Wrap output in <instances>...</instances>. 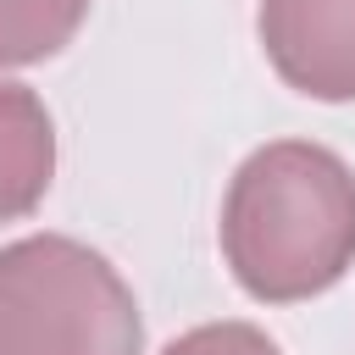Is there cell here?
Here are the masks:
<instances>
[{
    "label": "cell",
    "instance_id": "cell-3",
    "mask_svg": "<svg viewBox=\"0 0 355 355\" xmlns=\"http://www.w3.org/2000/svg\"><path fill=\"white\" fill-rule=\"evenodd\" d=\"M261 50L305 100H355V0H261Z\"/></svg>",
    "mask_w": 355,
    "mask_h": 355
},
{
    "label": "cell",
    "instance_id": "cell-2",
    "mask_svg": "<svg viewBox=\"0 0 355 355\" xmlns=\"http://www.w3.org/2000/svg\"><path fill=\"white\" fill-rule=\"evenodd\" d=\"M144 316L122 272L67 233L0 250V355H139Z\"/></svg>",
    "mask_w": 355,
    "mask_h": 355
},
{
    "label": "cell",
    "instance_id": "cell-4",
    "mask_svg": "<svg viewBox=\"0 0 355 355\" xmlns=\"http://www.w3.org/2000/svg\"><path fill=\"white\" fill-rule=\"evenodd\" d=\"M55 178V122L28 83L0 78V222L28 216Z\"/></svg>",
    "mask_w": 355,
    "mask_h": 355
},
{
    "label": "cell",
    "instance_id": "cell-1",
    "mask_svg": "<svg viewBox=\"0 0 355 355\" xmlns=\"http://www.w3.org/2000/svg\"><path fill=\"white\" fill-rule=\"evenodd\" d=\"M222 261L261 305L327 294L355 266V172L311 139L261 144L222 200Z\"/></svg>",
    "mask_w": 355,
    "mask_h": 355
},
{
    "label": "cell",
    "instance_id": "cell-6",
    "mask_svg": "<svg viewBox=\"0 0 355 355\" xmlns=\"http://www.w3.org/2000/svg\"><path fill=\"white\" fill-rule=\"evenodd\" d=\"M161 355H283L255 322H205L189 327L183 338H172Z\"/></svg>",
    "mask_w": 355,
    "mask_h": 355
},
{
    "label": "cell",
    "instance_id": "cell-5",
    "mask_svg": "<svg viewBox=\"0 0 355 355\" xmlns=\"http://www.w3.org/2000/svg\"><path fill=\"white\" fill-rule=\"evenodd\" d=\"M89 17V0H0V67L61 55Z\"/></svg>",
    "mask_w": 355,
    "mask_h": 355
}]
</instances>
